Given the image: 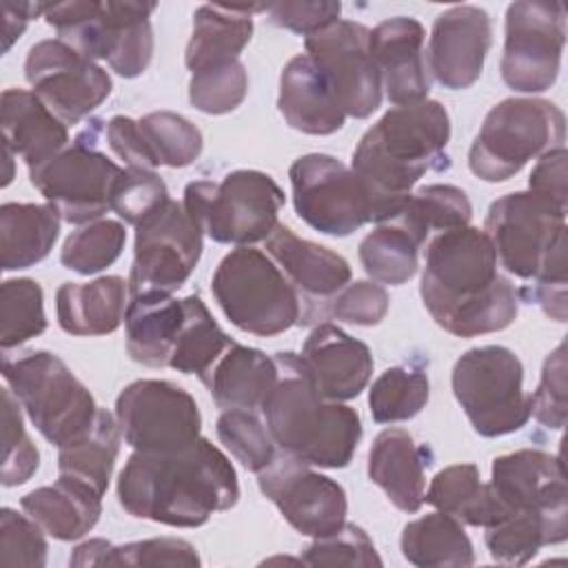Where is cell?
<instances>
[{
  "mask_svg": "<svg viewBox=\"0 0 568 568\" xmlns=\"http://www.w3.org/2000/svg\"><path fill=\"white\" fill-rule=\"evenodd\" d=\"M497 264L484 229L468 224L437 233L428 242L419 284L435 324L457 337L508 328L519 311V293Z\"/></svg>",
  "mask_w": 568,
  "mask_h": 568,
  "instance_id": "6da1fadb",
  "label": "cell"
},
{
  "mask_svg": "<svg viewBox=\"0 0 568 568\" xmlns=\"http://www.w3.org/2000/svg\"><path fill=\"white\" fill-rule=\"evenodd\" d=\"M237 499L233 464L204 437L171 453L133 450L118 477V501L131 517L173 528H197Z\"/></svg>",
  "mask_w": 568,
  "mask_h": 568,
  "instance_id": "7a4b0ae2",
  "label": "cell"
},
{
  "mask_svg": "<svg viewBox=\"0 0 568 568\" xmlns=\"http://www.w3.org/2000/svg\"><path fill=\"white\" fill-rule=\"evenodd\" d=\"M448 111L437 100L393 106L359 140L351 169L366 184L373 222L395 217L426 173L450 166Z\"/></svg>",
  "mask_w": 568,
  "mask_h": 568,
  "instance_id": "3957f363",
  "label": "cell"
},
{
  "mask_svg": "<svg viewBox=\"0 0 568 568\" xmlns=\"http://www.w3.org/2000/svg\"><path fill=\"white\" fill-rule=\"evenodd\" d=\"M488 235L499 266L521 280V288L557 322H566V206L537 191H517L495 200L486 213Z\"/></svg>",
  "mask_w": 568,
  "mask_h": 568,
  "instance_id": "277c9868",
  "label": "cell"
},
{
  "mask_svg": "<svg viewBox=\"0 0 568 568\" xmlns=\"http://www.w3.org/2000/svg\"><path fill=\"white\" fill-rule=\"evenodd\" d=\"M273 357L277 379L260 408L273 442L311 466H348L362 439L357 410L322 397L297 353L282 351Z\"/></svg>",
  "mask_w": 568,
  "mask_h": 568,
  "instance_id": "5b68a950",
  "label": "cell"
},
{
  "mask_svg": "<svg viewBox=\"0 0 568 568\" xmlns=\"http://www.w3.org/2000/svg\"><path fill=\"white\" fill-rule=\"evenodd\" d=\"M155 2L71 0L44 4V20L58 40L87 60H106L122 78H138L153 58L151 13Z\"/></svg>",
  "mask_w": 568,
  "mask_h": 568,
  "instance_id": "8992f818",
  "label": "cell"
},
{
  "mask_svg": "<svg viewBox=\"0 0 568 568\" xmlns=\"http://www.w3.org/2000/svg\"><path fill=\"white\" fill-rule=\"evenodd\" d=\"M284 204L280 184L262 171L237 169L220 182L197 180L184 189L182 206L197 229L220 244L264 242Z\"/></svg>",
  "mask_w": 568,
  "mask_h": 568,
  "instance_id": "52a82bcc",
  "label": "cell"
},
{
  "mask_svg": "<svg viewBox=\"0 0 568 568\" xmlns=\"http://www.w3.org/2000/svg\"><path fill=\"white\" fill-rule=\"evenodd\" d=\"M211 293L226 320L244 333L273 337L300 324L295 288L260 248L237 246L226 253L213 273Z\"/></svg>",
  "mask_w": 568,
  "mask_h": 568,
  "instance_id": "ba28073f",
  "label": "cell"
},
{
  "mask_svg": "<svg viewBox=\"0 0 568 568\" xmlns=\"http://www.w3.org/2000/svg\"><path fill=\"white\" fill-rule=\"evenodd\" d=\"M566 140V118L544 98H506L484 118L468 151L470 171L484 182H504L528 160L544 155Z\"/></svg>",
  "mask_w": 568,
  "mask_h": 568,
  "instance_id": "9c48e42d",
  "label": "cell"
},
{
  "mask_svg": "<svg viewBox=\"0 0 568 568\" xmlns=\"http://www.w3.org/2000/svg\"><path fill=\"white\" fill-rule=\"evenodd\" d=\"M2 377L29 422L53 446H62L91 426L98 404L71 368L49 351L2 355Z\"/></svg>",
  "mask_w": 568,
  "mask_h": 568,
  "instance_id": "30bf717a",
  "label": "cell"
},
{
  "mask_svg": "<svg viewBox=\"0 0 568 568\" xmlns=\"http://www.w3.org/2000/svg\"><path fill=\"white\" fill-rule=\"evenodd\" d=\"M453 395L481 437H501L524 428L532 413L524 390L521 359L506 346L466 351L453 366Z\"/></svg>",
  "mask_w": 568,
  "mask_h": 568,
  "instance_id": "8fae6325",
  "label": "cell"
},
{
  "mask_svg": "<svg viewBox=\"0 0 568 568\" xmlns=\"http://www.w3.org/2000/svg\"><path fill=\"white\" fill-rule=\"evenodd\" d=\"M98 131L102 122L91 120L71 146L29 169L31 184L69 224H89L111 211V195L124 171L95 146Z\"/></svg>",
  "mask_w": 568,
  "mask_h": 568,
  "instance_id": "7c38bea8",
  "label": "cell"
},
{
  "mask_svg": "<svg viewBox=\"0 0 568 568\" xmlns=\"http://www.w3.org/2000/svg\"><path fill=\"white\" fill-rule=\"evenodd\" d=\"M293 206L300 220L324 235L344 237L373 222V202L359 175L326 153L297 158L291 169Z\"/></svg>",
  "mask_w": 568,
  "mask_h": 568,
  "instance_id": "4fadbf2b",
  "label": "cell"
},
{
  "mask_svg": "<svg viewBox=\"0 0 568 568\" xmlns=\"http://www.w3.org/2000/svg\"><path fill=\"white\" fill-rule=\"evenodd\" d=\"M115 419L133 450L171 453L200 437L202 415L182 386L169 379H138L115 399Z\"/></svg>",
  "mask_w": 568,
  "mask_h": 568,
  "instance_id": "5bb4252c",
  "label": "cell"
},
{
  "mask_svg": "<svg viewBox=\"0 0 568 568\" xmlns=\"http://www.w3.org/2000/svg\"><path fill=\"white\" fill-rule=\"evenodd\" d=\"M566 13L559 2H513L506 9L501 80L519 93L550 89L561 69Z\"/></svg>",
  "mask_w": 568,
  "mask_h": 568,
  "instance_id": "9a60e30c",
  "label": "cell"
},
{
  "mask_svg": "<svg viewBox=\"0 0 568 568\" xmlns=\"http://www.w3.org/2000/svg\"><path fill=\"white\" fill-rule=\"evenodd\" d=\"M202 231L184 206L166 200L153 215L135 226L129 295L178 291L202 255Z\"/></svg>",
  "mask_w": 568,
  "mask_h": 568,
  "instance_id": "2e32d148",
  "label": "cell"
},
{
  "mask_svg": "<svg viewBox=\"0 0 568 568\" xmlns=\"http://www.w3.org/2000/svg\"><path fill=\"white\" fill-rule=\"evenodd\" d=\"M24 78L33 93L64 124L91 115L111 93L109 73L62 40L36 42L24 60Z\"/></svg>",
  "mask_w": 568,
  "mask_h": 568,
  "instance_id": "e0dca14e",
  "label": "cell"
},
{
  "mask_svg": "<svg viewBox=\"0 0 568 568\" xmlns=\"http://www.w3.org/2000/svg\"><path fill=\"white\" fill-rule=\"evenodd\" d=\"M371 29L337 20L304 40L306 55L324 73L344 115L364 120L382 104V78L368 49Z\"/></svg>",
  "mask_w": 568,
  "mask_h": 568,
  "instance_id": "ac0fdd59",
  "label": "cell"
},
{
  "mask_svg": "<svg viewBox=\"0 0 568 568\" xmlns=\"http://www.w3.org/2000/svg\"><path fill=\"white\" fill-rule=\"evenodd\" d=\"M257 486L282 517L306 537L331 535L346 521L348 501L344 488L288 453L275 455L257 473Z\"/></svg>",
  "mask_w": 568,
  "mask_h": 568,
  "instance_id": "d6986e66",
  "label": "cell"
},
{
  "mask_svg": "<svg viewBox=\"0 0 568 568\" xmlns=\"http://www.w3.org/2000/svg\"><path fill=\"white\" fill-rule=\"evenodd\" d=\"M264 248L300 297V324H322L328 302L351 282V264L339 253L297 237L280 222L264 240Z\"/></svg>",
  "mask_w": 568,
  "mask_h": 568,
  "instance_id": "ffe728a7",
  "label": "cell"
},
{
  "mask_svg": "<svg viewBox=\"0 0 568 568\" xmlns=\"http://www.w3.org/2000/svg\"><path fill=\"white\" fill-rule=\"evenodd\" d=\"M493 44L490 16L475 4H457L442 11L430 29L426 71L450 91L473 87Z\"/></svg>",
  "mask_w": 568,
  "mask_h": 568,
  "instance_id": "44dd1931",
  "label": "cell"
},
{
  "mask_svg": "<svg viewBox=\"0 0 568 568\" xmlns=\"http://www.w3.org/2000/svg\"><path fill=\"white\" fill-rule=\"evenodd\" d=\"M488 484L508 515L541 513L568 517L564 464L557 455L537 448L499 455L493 462Z\"/></svg>",
  "mask_w": 568,
  "mask_h": 568,
  "instance_id": "7402d4cb",
  "label": "cell"
},
{
  "mask_svg": "<svg viewBox=\"0 0 568 568\" xmlns=\"http://www.w3.org/2000/svg\"><path fill=\"white\" fill-rule=\"evenodd\" d=\"M424 27L408 16L382 20L368 36L371 58L379 71L382 89L395 106L428 100L430 80L424 55Z\"/></svg>",
  "mask_w": 568,
  "mask_h": 568,
  "instance_id": "603a6c76",
  "label": "cell"
},
{
  "mask_svg": "<svg viewBox=\"0 0 568 568\" xmlns=\"http://www.w3.org/2000/svg\"><path fill=\"white\" fill-rule=\"evenodd\" d=\"M300 359L317 393L331 402L357 397L373 375L371 348L331 322L311 331Z\"/></svg>",
  "mask_w": 568,
  "mask_h": 568,
  "instance_id": "cb8c5ba5",
  "label": "cell"
},
{
  "mask_svg": "<svg viewBox=\"0 0 568 568\" xmlns=\"http://www.w3.org/2000/svg\"><path fill=\"white\" fill-rule=\"evenodd\" d=\"M426 446L415 444L413 435L402 428L382 430L368 450V479L404 513H417L424 504V470L433 464Z\"/></svg>",
  "mask_w": 568,
  "mask_h": 568,
  "instance_id": "d4e9b609",
  "label": "cell"
},
{
  "mask_svg": "<svg viewBox=\"0 0 568 568\" xmlns=\"http://www.w3.org/2000/svg\"><path fill=\"white\" fill-rule=\"evenodd\" d=\"M277 109L291 129L308 135H331L339 131L346 120L331 84L306 53L284 64L280 73Z\"/></svg>",
  "mask_w": 568,
  "mask_h": 568,
  "instance_id": "484cf974",
  "label": "cell"
},
{
  "mask_svg": "<svg viewBox=\"0 0 568 568\" xmlns=\"http://www.w3.org/2000/svg\"><path fill=\"white\" fill-rule=\"evenodd\" d=\"M0 111L4 146L20 155L29 169L51 160L69 142L67 124L33 91L4 89Z\"/></svg>",
  "mask_w": 568,
  "mask_h": 568,
  "instance_id": "4316f807",
  "label": "cell"
},
{
  "mask_svg": "<svg viewBox=\"0 0 568 568\" xmlns=\"http://www.w3.org/2000/svg\"><path fill=\"white\" fill-rule=\"evenodd\" d=\"M266 4L226 7L202 4L193 13V31L184 51V64L191 73L222 67L240 60L242 49L253 36V11Z\"/></svg>",
  "mask_w": 568,
  "mask_h": 568,
  "instance_id": "83f0119b",
  "label": "cell"
},
{
  "mask_svg": "<svg viewBox=\"0 0 568 568\" xmlns=\"http://www.w3.org/2000/svg\"><path fill=\"white\" fill-rule=\"evenodd\" d=\"M129 282L120 275H104L91 282H64L55 293L58 324L69 335H109L126 313Z\"/></svg>",
  "mask_w": 568,
  "mask_h": 568,
  "instance_id": "f1b7e54d",
  "label": "cell"
},
{
  "mask_svg": "<svg viewBox=\"0 0 568 568\" xmlns=\"http://www.w3.org/2000/svg\"><path fill=\"white\" fill-rule=\"evenodd\" d=\"M182 317V300H175L171 293L131 295L124 313L126 353L131 359L151 368L169 366Z\"/></svg>",
  "mask_w": 568,
  "mask_h": 568,
  "instance_id": "f546056e",
  "label": "cell"
},
{
  "mask_svg": "<svg viewBox=\"0 0 568 568\" xmlns=\"http://www.w3.org/2000/svg\"><path fill=\"white\" fill-rule=\"evenodd\" d=\"M20 506L47 535L60 541L84 537L102 515V497L89 486L62 475L53 486H40L27 493Z\"/></svg>",
  "mask_w": 568,
  "mask_h": 568,
  "instance_id": "4dcf8cb0",
  "label": "cell"
},
{
  "mask_svg": "<svg viewBox=\"0 0 568 568\" xmlns=\"http://www.w3.org/2000/svg\"><path fill=\"white\" fill-rule=\"evenodd\" d=\"M277 379L275 357H268L260 348L242 346L233 342L226 353L215 362L206 379L202 382L217 408H262L268 390Z\"/></svg>",
  "mask_w": 568,
  "mask_h": 568,
  "instance_id": "1f68e13d",
  "label": "cell"
},
{
  "mask_svg": "<svg viewBox=\"0 0 568 568\" xmlns=\"http://www.w3.org/2000/svg\"><path fill=\"white\" fill-rule=\"evenodd\" d=\"M60 213L51 204L7 202L0 206L2 271H20L42 262L60 233Z\"/></svg>",
  "mask_w": 568,
  "mask_h": 568,
  "instance_id": "d6a6232c",
  "label": "cell"
},
{
  "mask_svg": "<svg viewBox=\"0 0 568 568\" xmlns=\"http://www.w3.org/2000/svg\"><path fill=\"white\" fill-rule=\"evenodd\" d=\"M424 501L477 528H490L508 515L493 495L490 484L481 481L475 464H453L439 470L430 479Z\"/></svg>",
  "mask_w": 568,
  "mask_h": 568,
  "instance_id": "836d02e7",
  "label": "cell"
},
{
  "mask_svg": "<svg viewBox=\"0 0 568 568\" xmlns=\"http://www.w3.org/2000/svg\"><path fill=\"white\" fill-rule=\"evenodd\" d=\"M120 435L115 415L98 408L91 426L58 448V473L89 486L102 497L120 453Z\"/></svg>",
  "mask_w": 568,
  "mask_h": 568,
  "instance_id": "e575fe53",
  "label": "cell"
},
{
  "mask_svg": "<svg viewBox=\"0 0 568 568\" xmlns=\"http://www.w3.org/2000/svg\"><path fill=\"white\" fill-rule=\"evenodd\" d=\"M402 555L419 568L470 566L475 561L473 541L459 519L437 510L404 526L399 537Z\"/></svg>",
  "mask_w": 568,
  "mask_h": 568,
  "instance_id": "d590c367",
  "label": "cell"
},
{
  "mask_svg": "<svg viewBox=\"0 0 568 568\" xmlns=\"http://www.w3.org/2000/svg\"><path fill=\"white\" fill-rule=\"evenodd\" d=\"M71 566H200L195 546L180 537H153L144 541L111 544L106 539H89L73 548Z\"/></svg>",
  "mask_w": 568,
  "mask_h": 568,
  "instance_id": "8d00e7d4",
  "label": "cell"
},
{
  "mask_svg": "<svg viewBox=\"0 0 568 568\" xmlns=\"http://www.w3.org/2000/svg\"><path fill=\"white\" fill-rule=\"evenodd\" d=\"M568 537V517L541 513H513L486 528V548L499 564H528L539 548L561 544Z\"/></svg>",
  "mask_w": 568,
  "mask_h": 568,
  "instance_id": "74e56055",
  "label": "cell"
},
{
  "mask_svg": "<svg viewBox=\"0 0 568 568\" xmlns=\"http://www.w3.org/2000/svg\"><path fill=\"white\" fill-rule=\"evenodd\" d=\"M182 306L184 317L169 366L186 375H197L204 382L233 339L220 328L200 295L184 297Z\"/></svg>",
  "mask_w": 568,
  "mask_h": 568,
  "instance_id": "f35d334b",
  "label": "cell"
},
{
  "mask_svg": "<svg viewBox=\"0 0 568 568\" xmlns=\"http://www.w3.org/2000/svg\"><path fill=\"white\" fill-rule=\"evenodd\" d=\"M422 242L397 220L379 222L359 242V262L377 284H406L419 268Z\"/></svg>",
  "mask_w": 568,
  "mask_h": 568,
  "instance_id": "ab89813d",
  "label": "cell"
},
{
  "mask_svg": "<svg viewBox=\"0 0 568 568\" xmlns=\"http://www.w3.org/2000/svg\"><path fill=\"white\" fill-rule=\"evenodd\" d=\"M395 217L424 244L433 231L442 233L468 226L473 204L468 195L453 184H428L410 193L408 202Z\"/></svg>",
  "mask_w": 568,
  "mask_h": 568,
  "instance_id": "60d3db41",
  "label": "cell"
},
{
  "mask_svg": "<svg viewBox=\"0 0 568 568\" xmlns=\"http://www.w3.org/2000/svg\"><path fill=\"white\" fill-rule=\"evenodd\" d=\"M428 373L417 364L386 368L368 390L371 417L377 424L406 422L422 413L428 402Z\"/></svg>",
  "mask_w": 568,
  "mask_h": 568,
  "instance_id": "b9f144b4",
  "label": "cell"
},
{
  "mask_svg": "<svg viewBox=\"0 0 568 568\" xmlns=\"http://www.w3.org/2000/svg\"><path fill=\"white\" fill-rule=\"evenodd\" d=\"M138 126L153 166L182 169L193 164L202 153L200 129L180 113L153 111L142 115Z\"/></svg>",
  "mask_w": 568,
  "mask_h": 568,
  "instance_id": "7bdbcfd3",
  "label": "cell"
},
{
  "mask_svg": "<svg viewBox=\"0 0 568 568\" xmlns=\"http://www.w3.org/2000/svg\"><path fill=\"white\" fill-rule=\"evenodd\" d=\"M47 328L44 293L36 280L16 277L0 286V346L2 353L38 337Z\"/></svg>",
  "mask_w": 568,
  "mask_h": 568,
  "instance_id": "ee69618b",
  "label": "cell"
},
{
  "mask_svg": "<svg viewBox=\"0 0 568 568\" xmlns=\"http://www.w3.org/2000/svg\"><path fill=\"white\" fill-rule=\"evenodd\" d=\"M126 244L124 224L118 220H93L75 229L62 244L60 262L64 268L93 275L111 266Z\"/></svg>",
  "mask_w": 568,
  "mask_h": 568,
  "instance_id": "f6af8a7d",
  "label": "cell"
},
{
  "mask_svg": "<svg viewBox=\"0 0 568 568\" xmlns=\"http://www.w3.org/2000/svg\"><path fill=\"white\" fill-rule=\"evenodd\" d=\"M217 437L226 450L251 473L264 470L275 459V442L255 410H222L215 424Z\"/></svg>",
  "mask_w": 568,
  "mask_h": 568,
  "instance_id": "bcb514c9",
  "label": "cell"
},
{
  "mask_svg": "<svg viewBox=\"0 0 568 568\" xmlns=\"http://www.w3.org/2000/svg\"><path fill=\"white\" fill-rule=\"evenodd\" d=\"M40 453L24 430L22 406L11 388H2V486H20L33 477Z\"/></svg>",
  "mask_w": 568,
  "mask_h": 568,
  "instance_id": "7dc6e473",
  "label": "cell"
},
{
  "mask_svg": "<svg viewBox=\"0 0 568 568\" xmlns=\"http://www.w3.org/2000/svg\"><path fill=\"white\" fill-rule=\"evenodd\" d=\"M248 91V73L240 60L191 73L189 100L209 115H222L237 109Z\"/></svg>",
  "mask_w": 568,
  "mask_h": 568,
  "instance_id": "c3c4849f",
  "label": "cell"
},
{
  "mask_svg": "<svg viewBox=\"0 0 568 568\" xmlns=\"http://www.w3.org/2000/svg\"><path fill=\"white\" fill-rule=\"evenodd\" d=\"M306 566H382V557L375 550L368 532L355 524H346L331 535L315 537L313 544L300 557Z\"/></svg>",
  "mask_w": 568,
  "mask_h": 568,
  "instance_id": "681fc988",
  "label": "cell"
},
{
  "mask_svg": "<svg viewBox=\"0 0 568 568\" xmlns=\"http://www.w3.org/2000/svg\"><path fill=\"white\" fill-rule=\"evenodd\" d=\"M169 197L164 180L153 169L126 166L115 182L111 195V211H115L126 224L138 226L153 215Z\"/></svg>",
  "mask_w": 568,
  "mask_h": 568,
  "instance_id": "f907efd6",
  "label": "cell"
},
{
  "mask_svg": "<svg viewBox=\"0 0 568 568\" xmlns=\"http://www.w3.org/2000/svg\"><path fill=\"white\" fill-rule=\"evenodd\" d=\"M44 530L24 513L0 510V564L2 566H47Z\"/></svg>",
  "mask_w": 568,
  "mask_h": 568,
  "instance_id": "816d5d0a",
  "label": "cell"
},
{
  "mask_svg": "<svg viewBox=\"0 0 568 568\" xmlns=\"http://www.w3.org/2000/svg\"><path fill=\"white\" fill-rule=\"evenodd\" d=\"M388 293L382 284L357 280L348 282L326 306V320L355 324V326H375L388 313Z\"/></svg>",
  "mask_w": 568,
  "mask_h": 568,
  "instance_id": "f5cc1de1",
  "label": "cell"
},
{
  "mask_svg": "<svg viewBox=\"0 0 568 568\" xmlns=\"http://www.w3.org/2000/svg\"><path fill=\"white\" fill-rule=\"evenodd\" d=\"M532 417L550 428L561 430L566 424V344L561 342L544 362L541 379L530 395Z\"/></svg>",
  "mask_w": 568,
  "mask_h": 568,
  "instance_id": "db71d44e",
  "label": "cell"
},
{
  "mask_svg": "<svg viewBox=\"0 0 568 568\" xmlns=\"http://www.w3.org/2000/svg\"><path fill=\"white\" fill-rule=\"evenodd\" d=\"M268 22L300 36H313L339 20L342 4L331 0H284L266 4Z\"/></svg>",
  "mask_w": 568,
  "mask_h": 568,
  "instance_id": "11a10c76",
  "label": "cell"
},
{
  "mask_svg": "<svg viewBox=\"0 0 568 568\" xmlns=\"http://www.w3.org/2000/svg\"><path fill=\"white\" fill-rule=\"evenodd\" d=\"M104 135L111 146V151L124 160L126 166L138 169H155L153 160L149 155V149L142 140L138 120H131L126 115H115L104 124Z\"/></svg>",
  "mask_w": 568,
  "mask_h": 568,
  "instance_id": "9f6ffc18",
  "label": "cell"
},
{
  "mask_svg": "<svg viewBox=\"0 0 568 568\" xmlns=\"http://www.w3.org/2000/svg\"><path fill=\"white\" fill-rule=\"evenodd\" d=\"M566 146H557L552 151H546L544 155H539L530 180H528V189L537 191L541 195H548L550 200L559 202L566 206L568 195H566Z\"/></svg>",
  "mask_w": 568,
  "mask_h": 568,
  "instance_id": "6f0895ef",
  "label": "cell"
},
{
  "mask_svg": "<svg viewBox=\"0 0 568 568\" xmlns=\"http://www.w3.org/2000/svg\"><path fill=\"white\" fill-rule=\"evenodd\" d=\"M44 11L42 2H2V16H4V31H2V53L11 49V44L22 36L29 20Z\"/></svg>",
  "mask_w": 568,
  "mask_h": 568,
  "instance_id": "680465c9",
  "label": "cell"
},
{
  "mask_svg": "<svg viewBox=\"0 0 568 568\" xmlns=\"http://www.w3.org/2000/svg\"><path fill=\"white\" fill-rule=\"evenodd\" d=\"M4 162H7V173H4V180H2V186H7L13 178V151L9 146H4Z\"/></svg>",
  "mask_w": 568,
  "mask_h": 568,
  "instance_id": "91938a15",
  "label": "cell"
}]
</instances>
